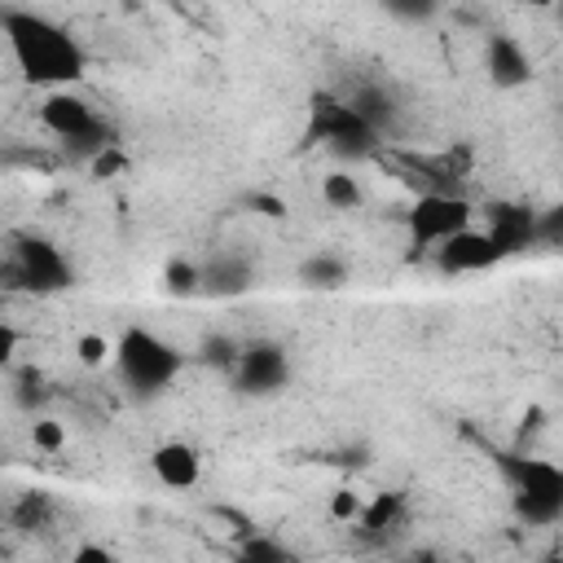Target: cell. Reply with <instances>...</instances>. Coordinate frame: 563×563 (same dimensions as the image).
<instances>
[{"instance_id": "1", "label": "cell", "mask_w": 563, "mask_h": 563, "mask_svg": "<svg viewBox=\"0 0 563 563\" xmlns=\"http://www.w3.org/2000/svg\"><path fill=\"white\" fill-rule=\"evenodd\" d=\"M0 35L9 40L13 66L35 88H48V92L75 88L88 70L84 44L62 22H53L35 9H0Z\"/></svg>"}, {"instance_id": "2", "label": "cell", "mask_w": 563, "mask_h": 563, "mask_svg": "<svg viewBox=\"0 0 563 563\" xmlns=\"http://www.w3.org/2000/svg\"><path fill=\"white\" fill-rule=\"evenodd\" d=\"M493 466L506 479L510 506L528 528H550L563 519V466L532 453L493 449Z\"/></svg>"}, {"instance_id": "3", "label": "cell", "mask_w": 563, "mask_h": 563, "mask_svg": "<svg viewBox=\"0 0 563 563\" xmlns=\"http://www.w3.org/2000/svg\"><path fill=\"white\" fill-rule=\"evenodd\" d=\"M114 374L123 378L128 391L136 396H163L172 387V378L180 374L185 356L154 330L145 325H128L119 339H114V356H110Z\"/></svg>"}, {"instance_id": "4", "label": "cell", "mask_w": 563, "mask_h": 563, "mask_svg": "<svg viewBox=\"0 0 563 563\" xmlns=\"http://www.w3.org/2000/svg\"><path fill=\"white\" fill-rule=\"evenodd\" d=\"M40 123H44L57 141H66V145H75V150H92V158H97L101 150L114 145L110 132H106V123L97 119L92 101L79 97L75 88H57V92H48V97L40 101Z\"/></svg>"}, {"instance_id": "5", "label": "cell", "mask_w": 563, "mask_h": 563, "mask_svg": "<svg viewBox=\"0 0 563 563\" xmlns=\"http://www.w3.org/2000/svg\"><path fill=\"white\" fill-rule=\"evenodd\" d=\"M471 224H475L471 202L457 198V194H440V189L422 194V198L405 211V229H409V251H413V255H431L440 242H449L453 233H462V229H471Z\"/></svg>"}, {"instance_id": "6", "label": "cell", "mask_w": 563, "mask_h": 563, "mask_svg": "<svg viewBox=\"0 0 563 563\" xmlns=\"http://www.w3.org/2000/svg\"><path fill=\"white\" fill-rule=\"evenodd\" d=\"M9 264H13V277H18L26 290H35V295H57V290H66V286L75 282V268H70L66 251H62L57 242L40 238V233L13 238Z\"/></svg>"}, {"instance_id": "7", "label": "cell", "mask_w": 563, "mask_h": 563, "mask_svg": "<svg viewBox=\"0 0 563 563\" xmlns=\"http://www.w3.org/2000/svg\"><path fill=\"white\" fill-rule=\"evenodd\" d=\"M233 383L246 391V396H273L290 383V356L282 343L273 339H255V343H242L238 347V361H233Z\"/></svg>"}, {"instance_id": "8", "label": "cell", "mask_w": 563, "mask_h": 563, "mask_svg": "<svg viewBox=\"0 0 563 563\" xmlns=\"http://www.w3.org/2000/svg\"><path fill=\"white\" fill-rule=\"evenodd\" d=\"M431 260H435V268H440L444 277H462V273H488V268H497V264H501L497 246L488 242V233H484L479 224H471V229L453 233L449 242H440V246L431 251Z\"/></svg>"}, {"instance_id": "9", "label": "cell", "mask_w": 563, "mask_h": 563, "mask_svg": "<svg viewBox=\"0 0 563 563\" xmlns=\"http://www.w3.org/2000/svg\"><path fill=\"white\" fill-rule=\"evenodd\" d=\"M321 141H330V150L343 154V158H361V154L374 150L378 132H374L352 106H343V101H321Z\"/></svg>"}, {"instance_id": "10", "label": "cell", "mask_w": 563, "mask_h": 563, "mask_svg": "<svg viewBox=\"0 0 563 563\" xmlns=\"http://www.w3.org/2000/svg\"><path fill=\"white\" fill-rule=\"evenodd\" d=\"M484 233L497 246V255L510 260L523 246H537V211L523 207V202H493L488 220H484Z\"/></svg>"}, {"instance_id": "11", "label": "cell", "mask_w": 563, "mask_h": 563, "mask_svg": "<svg viewBox=\"0 0 563 563\" xmlns=\"http://www.w3.org/2000/svg\"><path fill=\"white\" fill-rule=\"evenodd\" d=\"M150 475L163 484V488H194L202 479V453L189 444V440H163L150 449Z\"/></svg>"}, {"instance_id": "12", "label": "cell", "mask_w": 563, "mask_h": 563, "mask_svg": "<svg viewBox=\"0 0 563 563\" xmlns=\"http://www.w3.org/2000/svg\"><path fill=\"white\" fill-rule=\"evenodd\" d=\"M484 70L493 79V88H523L532 84V57L515 35H488L484 44Z\"/></svg>"}, {"instance_id": "13", "label": "cell", "mask_w": 563, "mask_h": 563, "mask_svg": "<svg viewBox=\"0 0 563 563\" xmlns=\"http://www.w3.org/2000/svg\"><path fill=\"white\" fill-rule=\"evenodd\" d=\"M251 286V264L242 260V255H233V251H220V255H211L202 268H198V290H207V295H216V299H233V295H242Z\"/></svg>"}, {"instance_id": "14", "label": "cell", "mask_w": 563, "mask_h": 563, "mask_svg": "<svg viewBox=\"0 0 563 563\" xmlns=\"http://www.w3.org/2000/svg\"><path fill=\"white\" fill-rule=\"evenodd\" d=\"M321 202L330 211H361L365 207V185L361 176H352L347 167H334L321 176Z\"/></svg>"}, {"instance_id": "15", "label": "cell", "mask_w": 563, "mask_h": 563, "mask_svg": "<svg viewBox=\"0 0 563 563\" xmlns=\"http://www.w3.org/2000/svg\"><path fill=\"white\" fill-rule=\"evenodd\" d=\"M299 282L308 290H339V286H347V260L330 255V251H317L299 264Z\"/></svg>"}, {"instance_id": "16", "label": "cell", "mask_w": 563, "mask_h": 563, "mask_svg": "<svg viewBox=\"0 0 563 563\" xmlns=\"http://www.w3.org/2000/svg\"><path fill=\"white\" fill-rule=\"evenodd\" d=\"M400 506H405V497L400 493H378V497H369L365 501V510H361V519H356V528H365V532H387L396 519H400Z\"/></svg>"}, {"instance_id": "17", "label": "cell", "mask_w": 563, "mask_h": 563, "mask_svg": "<svg viewBox=\"0 0 563 563\" xmlns=\"http://www.w3.org/2000/svg\"><path fill=\"white\" fill-rule=\"evenodd\" d=\"M110 356H114V339H106V334H97V330H84V334L75 339V361H79V365L101 369V365H110Z\"/></svg>"}, {"instance_id": "18", "label": "cell", "mask_w": 563, "mask_h": 563, "mask_svg": "<svg viewBox=\"0 0 563 563\" xmlns=\"http://www.w3.org/2000/svg\"><path fill=\"white\" fill-rule=\"evenodd\" d=\"M361 510H365V497H361L356 488H334V493H330V519H334V523H347V528H352V523L361 519Z\"/></svg>"}, {"instance_id": "19", "label": "cell", "mask_w": 563, "mask_h": 563, "mask_svg": "<svg viewBox=\"0 0 563 563\" xmlns=\"http://www.w3.org/2000/svg\"><path fill=\"white\" fill-rule=\"evenodd\" d=\"M31 444L44 449V453H57V449H66V427L57 418H35L31 422Z\"/></svg>"}, {"instance_id": "20", "label": "cell", "mask_w": 563, "mask_h": 563, "mask_svg": "<svg viewBox=\"0 0 563 563\" xmlns=\"http://www.w3.org/2000/svg\"><path fill=\"white\" fill-rule=\"evenodd\" d=\"M167 290L172 295H194L198 290V268L185 264V260H172L167 264Z\"/></svg>"}, {"instance_id": "21", "label": "cell", "mask_w": 563, "mask_h": 563, "mask_svg": "<svg viewBox=\"0 0 563 563\" xmlns=\"http://www.w3.org/2000/svg\"><path fill=\"white\" fill-rule=\"evenodd\" d=\"M70 563H119V554L110 545H101V541H79L70 550Z\"/></svg>"}, {"instance_id": "22", "label": "cell", "mask_w": 563, "mask_h": 563, "mask_svg": "<svg viewBox=\"0 0 563 563\" xmlns=\"http://www.w3.org/2000/svg\"><path fill=\"white\" fill-rule=\"evenodd\" d=\"M18 347H22V334H18V325H9V321L0 317V369H4V365H13Z\"/></svg>"}, {"instance_id": "23", "label": "cell", "mask_w": 563, "mask_h": 563, "mask_svg": "<svg viewBox=\"0 0 563 563\" xmlns=\"http://www.w3.org/2000/svg\"><path fill=\"white\" fill-rule=\"evenodd\" d=\"M123 167H128V158H123L114 145H110V150H101V154L92 158V176H101V180H106V176H114V172H123Z\"/></svg>"}, {"instance_id": "24", "label": "cell", "mask_w": 563, "mask_h": 563, "mask_svg": "<svg viewBox=\"0 0 563 563\" xmlns=\"http://www.w3.org/2000/svg\"><path fill=\"white\" fill-rule=\"evenodd\" d=\"M387 13H391V18H405V22H422V18L435 13V4H405V0H391Z\"/></svg>"}, {"instance_id": "25", "label": "cell", "mask_w": 563, "mask_h": 563, "mask_svg": "<svg viewBox=\"0 0 563 563\" xmlns=\"http://www.w3.org/2000/svg\"><path fill=\"white\" fill-rule=\"evenodd\" d=\"M409 563H444V559H440V554H413Z\"/></svg>"}, {"instance_id": "26", "label": "cell", "mask_w": 563, "mask_h": 563, "mask_svg": "<svg viewBox=\"0 0 563 563\" xmlns=\"http://www.w3.org/2000/svg\"><path fill=\"white\" fill-rule=\"evenodd\" d=\"M537 563H563V559H559V554H545V559H537Z\"/></svg>"}, {"instance_id": "27", "label": "cell", "mask_w": 563, "mask_h": 563, "mask_svg": "<svg viewBox=\"0 0 563 563\" xmlns=\"http://www.w3.org/2000/svg\"><path fill=\"white\" fill-rule=\"evenodd\" d=\"M0 466H4V444H0Z\"/></svg>"}]
</instances>
